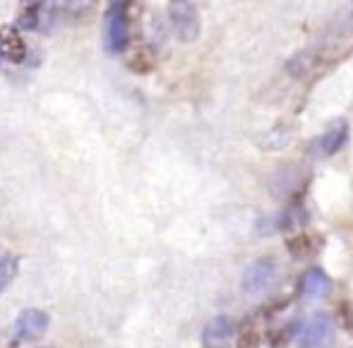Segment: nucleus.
Wrapping results in <instances>:
<instances>
[{"label":"nucleus","mask_w":353,"mask_h":348,"mask_svg":"<svg viewBox=\"0 0 353 348\" xmlns=\"http://www.w3.org/2000/svg\"><path fill=\"white\" fill-rule=\"evenodd\" d=\"M43 14H46V5L43 3H29L22 8L17 17V27L14 29H27V32H39L43 22Z\"/></svg>","instance_id":"14"},{"label":"nucleus","mask_w":353,"mask_h":348,"mask_svg":"<svg viewBox=\"0 0 353 348\" xmlns=\"http://www.w3.org/2000/svg\"><path fill=\"white\" fill-rule=\"evenodd\" d=\"M0 58L14 63V65L24 63L27 58V43L14 27H0Z\"/></svg>","instance_id":"11"},{"label":"nucleus","mask_w":353,"mask_h":348,"mask_svg":"<svg viewBox=\"0 0 353 348\" xmlns=\"http://www.w3.org/2000/svg\"><path fill=\"white\" fill-rule=\"evenodd\" d=\"M274 276H276V262L272 260V257H260V260H255L243 272V278H241L243 293H248V296H260V293H265L267 288L274 283Z\"/></svg>","instance_id":"5"},{"label":"nucleus","mask_w":353,"mask_h":348,"mask_svg":"<svg viewBox=\"0 0 353 348\" xmlns=\"http://www.w3.org/2000/svg\"><path fill=\"white\" fill-rule=\"evenodd\" d=\"M125 65L137 74H147L157 68V53L147 43H135L125 51Z\"/></svg>","instance_id":"13"},{"label":"nucleus","mask_w":353,"mask_h":348,"mask_svg":"<svg viewBox=\"0 0 353 348\" xmlns=\"http://www.w3.org/2000/svg\"><path fill=\"white\" fill-rule=\"evenodd\" d=\"M332 61H334V56H332L330 46H310L288 58L286 72L291 74L293 79H305V77H310L312 72H317L320 68H327Z\"/></svg>","instance_id":"4"},{"label":"nucleus","mask_w":353,"mask_h":348,"mask_svg":"<svg viewBox=\"0 0 353 348\" xmlns=\"http://www.w3.org/2000/svg\"><path fill=\"white\" fill-rule=\"evenodd\" d=\"M322 245H325V240L317 233H298L286 240V250L293 260H310L322 250Z\"/></svg>","instance_id":"12"},{"label":"nucleus","mask_w":353,"mask_h":348,"mask_svg":"<svg viewBox=\"0 0 353 348\" xmlns=\"http://www.w3.org/2000/svg\"><path fill=\"white\" fill-rule=\"evenodd\" d=\"M303 218H305V209L298 207V205H291V207L283 209V212H276L267 218H260L257 231L265 233V236L267 233H286V231H293V228L301 226Z\"/></svg>","instance_id":"8"},{"label":"nucleus","mask_w":353,"mask_h":348,"mask_svg":"<svg viewBox=\"0 0 353 348\" xmlns=\"http://www.w3.org/2000/svg\"><path fill=\"white\" fill-rule=\"evenodd\" d=\"M17 269H19L17 255H12L10 250L0 247V293H5L10 288V283L17 276Z\"/></svg>","instance_id":"15"},{"label":"nucleus","mask_w":353,"mask_h":348,"mask_svg":"<svg viewBox=\"0 0 353 348\" xmlns=\"http://www.w3.org/2000/svg\"><path fill=\"white\" fill-rule=\"evenodd\" d=\"M336 339V327L330 315H312L301 325L298 346L301 348H332Z\"/></svg>","instance_id":"3"},{"label":"nucleus","mask_w":353,"mask_h":348,"mask_svg":"<svg viewBox=\"0 0 353 348\" xmlns=\"http://www.w3.org/2000/svg\"><path fill=\"white\" fill-rule=\"evenodd\" d=\"M168 19H171L173 34H176L183 43H192L200 39L202 19L192 3H185V0H173V3H168Z\"/></svg>","instance_id":"2"},{"label":"nucleus","mask_w":353,"mask_h":348,"mask_svg":"<svg viewBox=\"0 0 353 348\" xmlns=\"http://www.w3.org/2000/svg\"><path fill=\"white\" fill-rule=\"evenodd\" d=\"M233 339V322L231 317L219 315L210 320L202 329V344L205 348H228Z\"/></svg>","instance_id":"9"},{"label":"nucleus","mask_w":353,"mask_h":348,"mask_svg":"<svg viewBox=\"0 0 353 348\" xmlns=\"http://www.w3.org/2000/svg\"><path fill=\"white\" fill-rule=\"evenodd\" d=\"M332 291V278L320 267H310L298 281V293L303 298H322Z\"/></svg>","instance_id":"10"},{"label":"nucleus","mask_w":353,"mask_h":348,"mask_svg":"<svg viewBox=\"0 0 353 348\" xmlns=\"http://www.w3.org/2000/svg\"><path fill=\"white\" fill-rule=\"evenodd\" d=\"M351 22H353V12H351Z\"/></svg>","instance_id":"18"},{"label":"nucleus","mask_w":353,"mask_h":348,"mask_svg":"<svg viewBox=\"0 0 353 348\" xmlns=\"http://www.w3.org/2000/svg\"><path fill=\"white\" fill-rule=\"evenodd\" d=\"M341 315H344V325L353 331V307L344 305V307H341Z\"/></svg>","instance_id":"17"},{"label":"nucleus","mask_w":353,"mask_h":348,"mask_svg":"<svg viewBox=\"0 0 353 348\" xmlns=\"http://www.w3.org/2000/svg\"><path fill=\"white\" fill-rule=\"evenodd\" d=\"M103 48L111 56L128 51V39H130V12L128 3H111L103 12V27H101Z\"/></svg>","instance_id":"1"},{"label":"nucleus","mask_w":353,"mask_h":348,"mask_svg":"<svg viewBox=\"0 0 353 348\" xmlns=\"http://www.w3.org/2000/svg\"><path fill=\"white\" fill-rule=\"evenodd\" d=\"M349 139V123L341 118V121H334L320 137L312 139L310 144V154L315 158H327V156H334L341 147L346 144Z\"/></svg>","instance_id":"7"},{"label":"nucleus","mask_w":353,"mask_h":348,"mask_svg":"<svg viewBox=\"0 0 353 348\" xmlns=\"http://www.w3.org/2000/svg\"><path fill=\"white\" fill-rule=\"evenodd\" d=\"M48 325H51V317L43 310L37 307H27L17 315L14 322V341L17 344H29V341H37L39 336L46 334Z\"/></svg>","instance_id":"6"},{"label":"nucleus","mask_w":353,"mask_h":348,"mask_svg":"<svg viewBox=\"0 0 353 348\" xmlns=\"http://www.w3.org/2000/svg\"><path fill=\"white\" fill-rule=\"evenodd\" d=\"M262 341L260 331H255L252 327H248V329H243L241 339H238V348H257Z\"/></svg>","instance_id":"16"}]
</instances>
